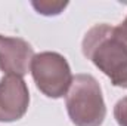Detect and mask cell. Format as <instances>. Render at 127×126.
I'll return each instance as SVG.
<instances>
[{"instance_id": "cell-5", "label": "cell", "mask_w": 127, "mask_h": 126, "mask_svg": "<svg viewBox=\"0 0 127 126\" xmlns=\"http://www.w3.org/2000/svg\"><path fill=\"white\" fill-rule=\"evenodd\" d=\"M31 45L21 37H9L0 34V71L4 76L24 77L34 57Z\"/></svg>"}, {"instance_id": "cell-4", "label": "cell", "mask_w": 127, "mask_h": 126, "mask_svg": "<svg viewBox=\"0 0 127 126\" xmlns=\"http://www.w3.org/2000/svg\"><path fill=\"white\" fill-rule=\"evenodd\" d=\"M30 105V91L19 76L0 79V122L10 123L22 119Z\"/></svg>"}, {"instance_id": "cell-7", "label": "cell", "mask_w": 127, "mask_h": 126, "mask_svg": "<svg viewBox=\"0 0 127 126\" xmlns=\"http://www.w3.org/2000/svg\"><path fill=\"white\" fill-rule=\"evenodd\" d=\"M114 119L118 126H127V96L121 98L114 107Z\"/></svg>"}, {"instance_id": "cell-6", "label": "cell", "mask_w": 127, "mask_h": 126, "mask_svg": "<svg viewBox=\"0 0 127 126\" xmlns=\"http://www.w3.org/2000/svg\"><path fill=\"white\" fill-rule=\"evenodd\" d=\"M31 6L37 10V13L44 16H56L68 6V1H50V0H40L31 1Z\"/></svg>"}, {"instance_id": "cell-8", "label": "cell", "mask_w": 127, "mask_h": 126, "mask_svg": "<svg viewBox=\"0 0 127 126\" xmlns=\"http://www.w3.org/2000/svg\"><path fill=\"white\" fill-rule=\"evenodd\" d=\"M118 25H120V27L123 28V31H124V33L127 34V16H126V19H124V21H123L121 24H118Z\"/></svg>"}, {"instance_id": "cell-2", "label": "cell", "mask_w": 127, "mask_h": 126, "mask_svg": "<svg viewBox=\"0 0 127 126\" xmlns=\"http://www.w3.org/2000/svg\"><path fill=\"white\" fill-rule=\"evenodd\" d=\"M69 120L75 126H100L106 116L102 88L92 74H77L65 95Z\"/></svg>"}, {"instance_id": "cell-3", "label": "cell", "mask_w": 127, "mask_h": 126, "mask_svg": "<svg viewBox=\"0 0 127 126\" xmlns=\"http://www.w3.org/2000/svg\"><path fill=\"white\" fill-rule=\"evenodd\" d=\"M30 71L37 89L47 98H62L72 83V73L66 58L58 52H40L31 60Z\"/></svg>"}, {"instance_id": "cell-9", "label": "cell", "mask_w": 127, "mask_h": 126, "mask_svg": "<svg viewBox=\"0 0 127 126\" xmlns=\"http://www.w3.org/2000/svg\"><path fill=\"white\" fill-rule=\"evenodd\" d=\"M118 88H124V89H127V74H126V77L123 79V82L120 83V86Z\"/></svg>"}, {"instance_id": "cell-1", "label": "cell", "mask_w": 127, "mask_h": 126, "mask_svg": "<svg viewBox=\"0 0 127 126\" xmlns=\"http://www.w3.org/2000/svg\"><path fill=\"white\" fill-rule=\"evenodd\" d=\"M81 51L114 86H120L127 74V37L118 25H93L84 34Z\"/></svg>"}]
</instances>
